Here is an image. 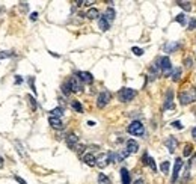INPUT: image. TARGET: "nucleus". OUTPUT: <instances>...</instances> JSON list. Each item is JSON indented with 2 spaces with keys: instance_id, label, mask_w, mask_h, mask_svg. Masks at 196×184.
Wrapping results in <instances>:
<instances>
[{
  "instance_id": "obj_40",
  "label": "nucleus",
  "mask_w": 196,
  "mask_h": 184,
  "mask_svg": "<svg viewBox=\"0 0 196 184\" xmlns=\"http://www.w3.org/2000/svg\"><path fill=\"white\" fill-rule=\"evenodd\" d=\"M14 180L17 181V183H20V184H29L26 180H23L21 177H18V175H14Z\"/></svg>"
},
{
  "instance_id": "obj_43",
  "label": "nucleus",
  "mask_w": 196,
  "mask_h": 184,
  "mask_svg": "<svg viewBox=\"0 0 196 184\" xmlns=\"http://www.w3.org/2000/svg\"><path fill=\"white\" fill-rule=\"evenodd\" d=\"M134 184H145V181H143L142 178H139V180H136V181H134Z\"/></svg>"
},
{
  "instance_id": "obj_35",
  "label": "nucleus",
  "mask_w": 196,
  "mask_h": 184,
  "mask_svg": "<svg viewBox=\"0 0 196 184\" xmlns=\"http://www.w3.org/2000/svg\"><path fill=\"white\" fill-rule=\"evenodd\" d=\"M178 47H180V44H178V43H175V44H167V46L164 47V50L169 53V51H172V50H175V48H178Z\"/></svg>"
},
{
  "instance_id": "obj_22",
  "label": "nucleus",
  "mask_w": 196,
  "mask_h": 184,
  "mask_svg": "<svg viewBox=\"0 0 196 184\" xmlns=\"http://www.w3.org/2000/svg\"><path fill=\"white\" fill-rule=\"evenodd\" d=\"M170 77H172V80H174V82H178V80H180V77H181V68H174V70H172Z\"/></svg>"
},
{
  "instance_id": "obj_28",
  "label": "nucleus",
  "mask_w": 196,
  "mask_h": 184,
  "mask_svg": "<svg viewBox=\"0 0 196 184\" xmlns=\"http://www.w3.org/2000/svg\"><path fill=\"white\" fill-rule=\"evenodd\" d=\"M71 107L76 110V112H78V113H81L83 112V107H81V104H80V101H77V100H74V101H71Z\"/></svg>"
},
{
  "instance_id": "obj_3",
  "label": "nucleus",
  "mask_w": 196,
  "mask_h": 184,
  "mask_svg": "<svg viewBox=\"0 0 196 184\" xmlns=\"http://www.w3.org/2000/svg\"><path fill=\"white\" fill-rule=\"evenodd\" d=\"M156 62H157V65H158V68H160V71H161L163 74H169V73L172 71V63H170V59H169L167 56L158 57Z\"/></svg>"
},
{
  "instance_id": "obj_31",
  "label": "nucleus",
  "mask_w": 196,
  "mask_h": 184,
  "mask_svg": "<svg viewBox=\"0 0 196 184\" xmlns=\"http://www.w3.org/2000/svg\"><path fill=\"white\" fill-rule=\"evenodd\" d=\"M27 101H29V104H30V107H32V110H36V107H38V104H36V100H35L33 97H30V95H27Z\"/></svg>"
},
{
  "instance_id": "obj_38",
  "label": "nucleus",
  "mask_w": 196,
  "mask_h": 184,
  "mask_svg": "<svg viewBox=\"0 0 196 184\" xmlns=\"http://www.w3.org/2000/svg\"><path fill=\"white\" fill-rule=\"evenodd\" d=\"M196 29V18H190V23H189V30H195Z\"/></svg>"
},
{
  "instance_id": "obj_44",
  "label": "nucleus",
  "mask_w": 196,
  "mask_h": 184,
  "mask_svg": "<svg viewBox=\"0 0 196 184\" xmlns=\"http://www.w3.org/2000/svg\"><path fill=\"white\" fill-rule=\"evenodd\" d=\"M192 135H193V138L196 139V127H195V128H193V130H192Z\"/></svg>"
},
{
  "instance_id": "obj_8",
  "label": "nucleus",
  "mask_w": 196,
  "mask_h": 184,
  "mask_svg": "<svg viewBox=\"0 0 196 184\" xmlns=\"http://www.w3.org/2000/svg\"><path fill=\"white\" fill-rule=\"evenodd\" d=\"M76 76L80 79L81 83H92L94 82V76L91 73H88V71H78Z\"/></svg>"
},
{
  "instance_id": "obj_12",
  "label": "nucleus",
  "mask_w": 196,
  "mask_h": 184,
  "mask_svg": "<svg viewBox=\"0 0 196 184\" xmlns=\"http://www.w3.org/2000/svg\"><path fill=\"white\" fill-rule=\"evenodd\" d=\"M142 162H143V165H148V166H150V168H151L154 172L157 171L156 162H154V158H153V157H150V155H148V152H145V154H143V158H142Z\"/></svg>"
},
{
  "instance_id": "obj_21",
  "label": "nucleus",
  "mask_w": 196,
  "mask_h": 184,
  "mask_svg": "<svg viewBox=\"0 0 196 184\" xmlns=\"http://www.w3.org/2000/svg\"><path fill=\"white\" fill-rule=\"evenodd\" d=\"M189 177H190V162L186 165L184 175H183V178H181V184H187V181H189Z\"/></svg>"
},
{
  "instance_id": "obj_46",
  "label": "nucleus",
  "mask_w": 196,
  "mask_h": 184,
  "mask_svg": "<svg viewBox=\"0 0 196 184\" xmlns=\"http://www.w3.org/2000/svg\"><path fill=\"white\" fill-rule=\"evenodd\" d=\"M3 165H5V163H3V158L0 157V168H3Z\"/></svg>"
},
{
  "instance_id": "obj_11",
  "label": "nucleus",
  "mask_w": 196,
  "mask_h": 184,
  "mask_svg": "<svg viewBox=\"0 0 196 184\" xmlns=\"http://www.w3.org/2000/svg\"><path fill=\"white\" fill-rule=\"evenodd\" d=\"M48 124L53 127V128H56V130H62L64 128V124H62V121H60V118H54V116H50L48 118Z\"/></svg>"
},
{
  "instance_id": "obj_4",
  "label": "nucleus",
  "mask_w": 196,
  "mask_h": 184,
  "mask_svg": "<svg viewBox=\"0 0 196 184\" xmlns=\"http://www.w3.org/2000/svg\"><path fill=\"white\" fill-rule=\"evenodd\" d=\"M128 133L130 135H133V136H143V133H145V127H143V124L140 122V121H133L130 125H128Z\"/></svg>"
},
{
  "instance_id": "obj_29",
  "label": "nucleus",
  "mask_w": 196,
  "mask_h": 184,
  "mask_svg": "<svg viewBox=\"0 0 196 184\" xmlns=\"http://www.w3.org/2000/svg\"><path fill=\"white\" fill-rule=\"evenodd\" d=\"M184 66L190 70V68L193 66V57H190V56H186V57H184Z\"/></svg>"
},
{
  "instance_id": "obj_1",
  "label": "nucleus",
  "mask_w": 196,
  "mask_h": 184,
  "mask_svg": "<svg viewBox=\"0 0 196 184\" xmlns=\"http://www.w3.org/2000/svg\"><path fill=\"white\" fill-rule=\"evenodd\" d=\"M196 101V89L195 88H186L184 91L180 92V103L183 106H187L190 103Z\"/></svg>"
},
{
  "instance_id": "obj_13",
  "label": "nucleus",
  "mask_w": 196,
  "mask_h": 184,
  "mask_svg": "<svg viewBox=\"0 0 196 184\" xmlns=\"http://www.w3.org/2000/svg\"><path fill=\"white\" fill-rule=\"evenodd\" d=\"M110 163V160H109V154H101L98 158H97V166H100V168H106L107 165Z\"/></svg>"
},
{
  "instance_id": "obj_25",
  "label": "nucleus",
  "mask_w": 196,
  "mask_h": 184,
  "mask_svg": "<svg viewBox=\"0 0 196 184\" xmlns=\"http://www.w3.org/2000/svg\"><path fill=\"white\" fill-rule=\"evenodd\" d=\"M14 143H15V146H17V149H18V152H20V155H21L23 158H27V154H26V151H24V148L21 146V143H20L18 140H15Z\"/></svg>"
},
{
  "instance_id": "obj_32",
  "label": "nucleus",
  "mask_w": 196,
  "mask_h": 184,
  "mask_svg": "<svg viewBox=\"0 0 196 184\" xmlns=\"http://www.w3.org/2000/svg\"><path fill=\"white\" fill-rule=\"evenodd\" d=\"M27 82H29V85H30V89H32V92L36 95V88H35V77H33V76H30Z\"/></svg>"
},
{
  "instance_id": "obj_14",
  "label": "nucleus",
  "mask_w": 196,
  "mask_h": 184,
  "mask_svg": "<svg viewBox=\"0 0 196 184\" xmlns=\"http://www.w3.org/2000/svg\"><path fill=\"white\" fill-rule=\"evenodd\" d=\"M137 149H139V143L133 139H128L127 140V151L130 154H133V152H137Z\"/></svg>"
},
{
  "instance_id": "obj_7",
  "label": "nucleus",
  "mask_w": 196,
  "mask_h": 184,
  "mask_svg": "<svg viewBox=\"0 0 196 184\" xmlns=\"http://www.w3.org/2000/svg\"><path fill=\"white\" fill-rule=\"evenodd\" d=\"M181 168H183V160L181 158H177L175 160V165H174V172H172V184L177 183V180H178V177H180V171H181Z\"/></svg>"
},
{
  "instance_id": "obj_30",
  "label": "nucleus",
  "mask_w": 196,
  "mask_h": 184,
  "mask_svg": "<svg viewBox=\"0 0 196 184\" xmlns=\"http://www.w3.org/2000/svg\"><path fill=\"white\" fill-rule=\"evenodd\" d=\"M192 152H193V145L187 143V145L184 146V152H183V154H184V157H189Z\"/></svg>"
},
{
  "instance_id": "obj_37",
  "label": "nucleus",
  "mask_w": 196,
  "mask_h": 184,
  "mask_svg": "<svg viewBox=\"0 0 196 184\" xmlns=\"http://www.w3.org/2000/svg\"><path fill=\"white\" fill-rule=\"evenodd\" d=\"M62 92H64L65 95H68V94L71 92V88H70V85H68V82H67L65 85H62Z\"/></svg>"
},
{
  "instance_id": "obj_39",
  "label": "nucleus",
  "mask_w": 196,
  "mask_h": 184,
  "mask_svg": "<svg viewBox=\"0 0 196 184\" xmlns=\"http://www.w3.org/2000/svg\"><path fill=\"white\" fill-rule=\"evenodd\" d=\"M172 127H174V128H178V130H183V124H181L180 121H174V122H172Z\"/></svg>"
},
{
  "instance_id": "obj_27",
  "label": "nucleus",
  "mask_w": 196,
  "mask_h": 184,
  "mask_svg": "<svg viewBox=\"0 0 196 184\" xmlns=\"http://www.w3.org/2000/svg\"><path fill=\"white\" fill-rule=\"evenodd\" d=\"M169 169H170V162H163L161 163V166H160V171L163 172V174H169Z\"/></svg>"
},
{
  "instance_id": "obj_36",
  "label": "nucleus",
  "mask_w": 196,
  "mask_h": 184,
  "mask_svg": "<svg viewBox=\"0 0 196 184\" xmlns=\"http://www.w3.org/2000/svg\"><path fill=\"white\" fill-rule=\"evenodd\" d=\"M131 51H133L136 56H142V54H143V50H142V48H139V47H133V48H131Z\"/></svg>"
},
{
  "instance_id": "obj_5",
  "label": "nucleus",
  "mask_w": 196,
  "mask_h": 184,
  "mask_svg": "<svg viewBox=\"0 0 196 184\" xmlns=\"http://www.w3.org/2000/svg\"><path fill=\"white\" fill-rule=\"evenodd\" d=\"M110 98H112V94H110V92L103 91L98 95V98H97V107H98V109H104V107L109 104Z\"/></svg>"
},
{
  "instance_id": "obj_45",
  "label": "nucleus",
  "mask_w": 196,
  "mask_h": 184,
  "mask_svg": "<svg viewBox=\"0 0 196 184\" xmlns=\"http://www.w3.org/2000/svg\"><path fill=\"white\" fill-rule=\"evenodd\" d=\"M88 125H89V127H94V125H95V122H92V121H89V122H88Z\"/></svg>"
},
{
  "instance_id": "obj_15",
  "label": "nucleus",
  "mask_w": 196,
  "mask_h": 184,
  "mask_svg": "<svg viewBox=\"0 0 196 184\" xmlns=\"http://www.w3.org/2000/svg\"><path fill=\"white\" fill-rule=\"evenodd\" d=\"M77 142H78V138L74 133H70V135L67 136V145H68L71 149H74V148L77 146Z\"/></svg>"
},
{
  "instance_id": "obj_24",
  "label": "nucleus",
  "mask_w": 196,
  "mask_h": 184,
  "mask_svg": "<svg viewBox=\"0 0 196 184\" xmlns=\"http://www.w3.org/2000/svg\"><path fill=\"white\" fill-rule=\"evenodd\" d=\"M98 184H112V181L104 174H98Z\"/></svg>"
},
{
  "instance_id": "obj_33",
  "label": "nucleus",
  "mask_w": 196,
  "mask_h": 184,
  "mask_svg": "<svg viewBox=\"0 0 196 184\" xmlns=\"http://www.w3.org/2000/svg\"><path fill=\"white\" fill-rule=\"evenodd\" d=\"M175 21H178L180 24L184 26V24H186V15H184V14H178V15L175 17Z\"/></svg>"
},
{
  "instance_id": "obj_16",
  "label": "nucleus",
  "mask_w": 196,
  "mask_h": 184,
  "mask_svg": "<svg viewBox=\"0 0 196 184\" xmlns=\"http://www.w3.org/2000/svg\"><path fill=\"white\" fill-rule=\"evenodd\" d=\"M83 162L88 165V166H95V163H97V157L94 155V154H84L83 155Z\"/></svg>"
},
{
  "instance_id": "obj_2",
  "label": "nucleus",
  "mask_w": 196,
  "mask_h": 184,
  "mask_svg": "<svg viewBox=\"0 0 196 184\" xmlns=\"http://www.w3.org/2000/svg\"><path fill=\"white\" fill-rule=\"evenodd\" d=\"M136 95H137V92L134 91V89H131V88H122L121 91L118 92V100H119L121 103H128V101H131Z\"/></svg>"
},
{
  "instance_id": "obj_9",
  "label": "nucleus",
  "mask_w": 196,
  "mask_h": 184,
  "mask_svg": "<svg viewBox=\"0 0 196 184\" xmlns=\"http://www.w3.org/2000/svg\"><path fill=\"white\" fill-rule=\"evenodd\" d=\"M174 107H175V104H174V92L169 89L167 94H166V100H164V109L166 110H170Z\"/></svg>"
},
{
  "instance_id": "obj_18",
  "label": "nucleus",
  "mask_w": 196,
  "mask_h": 184,
  "mask_svg": "<svg viewBox=\"0 0 196 184\" xmlns=\"http://www.w3.org/2000/svg\"><path fill=\"white\" fill-rule=\"evenodd\" d=\"M121 181H122V184H131V181H130V172L125 168L121 169Z\"/></svg>"
},
{
  "instance_id": "obj_42",
  "label": "nucleus",
  "mask_w": 196,
  "mask_h": 184,
  "mask_svg": "<svg viewBox=\"0 0 196 184\" xmlns=\"http://www.w3.org/2000/svg\"><path fill=\"white\" fill-rule=\"evenodd\" d=\"M21 82H23V79H21L20 76H15V83H17V85H21Z\"/></svg>"
},
{
  "instance_id": "obj_41",
  "label": "nucleus",
  "mask_w": 196,
  "mask_h": 184,
  "mask_svg": "<svg viewBox=\"0 0 196 184\" xmlns=\"http://www.w3.org/2000/svg\"><path fill=\"white\" fill-rule=\"evenodd\" d=\"M36 18H38V12H32V14H30V20H32V21H35Z\"/></svg>"
},
{
  "instance_id": "obj_26",
  "label": "nucleus",
  "mask_w": 196,
  "mask_h": 184,
  "mask_svg": "<svg viewBox=\"0 0 196 184\" xmlns=\"http://www.w3.org/2000/svg\"><path fill=\"white\" fill-rule=\"evenodd\" d=\"M178 6L183 8L184 11H190V9H192V3H190V2H184V0H180V2H178Z\"/></svg>"
},
{
  "instance_id": "obj_23",
  "label": "nucleus",
  "mask_w": 196,
  "mask_h": 184,
  "mask_svg": "<svg viewBox=\"0 0 196 184\" xmlns=\"http://www.w3.org/2000/svg\"><path fill=\"white\" fill-rule=\"evenodd\" d=\"M64 115V109L62 107H56L53 110H50V116H54V118H60Z\"/></svg>"
},
{
  "instance_id": "obj_19",
  "label": "nucleus",
  "mask_w": 196,
  "mask_h": 184,
  "mask_svg": "<svg viewBox=\"0 0 196 184\" xmlns=\"http://www.w3.org/2000/svg\"><path fill=\"white\" fill-rule=\"evenodd\" d=\"M104 17H106V20H107L109 23H112V21L115 20V17H116L115 9H113V8H107V9H106V12H104Z\"/></svg>"
},
{
  "instance_id": "obj_20",
  "label": "nucleus",
  "mask_w": 196,
  "mask_h": 184,
  "mask_svg": "<svg viewBox=\"0 0 196 184\" xmlns=\"http://www.w3.org/2000/svg\"><path fill=\"white\" fill-rule=\"evenodd\" d=\"M86 17H88L89 20H95V18H100V12H98L97 8H91V9L86 12Z\"/></svg>"
},
{
  "instance_id": "obj_17",
  "label": "nucleus",
  "mask_w": 196,
  "mask_h": 184,
  "mask_svg": "<svg viewBox=\"0 0 196 184\" xmlns=\"http://www.w3.org/2000/svg\"><path fill=\"white\" fill-rule=\"evenodd\" d=\"M98 26H100V29H101L103 32H106V30H109V29H110V23L106 20V17H104V15L98 18Z\"/></svg>"
},
{
  "instance_id": "obj_10",
  "label": "nucleus",
  "mask_w": 196,
  "mask_h": 184,
  "mask_svg": "<svg viewBox=\"0 0 196 184\" xmlns=\"http://www.w3.org/2000/svg\"><path fill=\"white\" fill-rule=\"evenodd\" d=\"M177 146H178V140H177L175 138H172V136H170V138L166 139V148L169 149V152H170V154H174V152H175Z\"/></svg>"
},
{
  "instance_id": "obj_6",
  "label": "nucleus",
  "mask_w": 196,
  "mask_h": 184,
  "mask_svg": "<svg viewBox=\"0 0 196 184\" xmlns=\"http://www.w3.org/2000/svg\"><path fill=\"white\" fill-rule=\"evenodd\" d=\"M68 85H70V88H71V92H81L83 91V85H81V82H80V79H78L77 76L71 77L70 82H68Z\"/></svg>"
},
{
  "instance_id": "obj_34",
  "label": "nucleus",
  "mask_w": 196,
  "mask_h": 184,
  "mask_svg": "<svg viewBox=\"0 0 196 184\" xmlns=\"http://www.w3.org/2000/svg\"><path fill=\"white\" fill-rule=\"evenodd\" d=\"M15 54L11 51H0V59H8V57H14Z\"/></svg>"
}]
</instances>
